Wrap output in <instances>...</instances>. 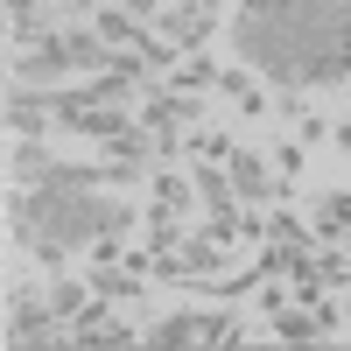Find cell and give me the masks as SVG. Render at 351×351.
<instances>
[{
  "label": "cell",
  "mask_w": 351,
  "mask_h": 351,
  "mask_svg": "<svg viewBox=\"0 0 351 351\" xmlns=\"http://www.w3.org/2000/svg\"><path fill=\"white\" fill-rule=\"evenodd\" d=\"M218 92L232 99V106H239V120H267V92H260V84H253V71H239V64H232V71H218Z\"/></svg>",
  "instance_id": "5b68a950"
},
{
  "label": "cell",
  "mask_w": 351,
  "mask_h": 351,
  "mask_svg": "<svg viewBox=\"0 0 351 351\" xmlns=\"http://www.w3.org/2000/svg\"><path fill=\"white\" fill-rule=\"evenodd\" d=\"M141 344H204V309H169L155 330H141Z\"/></svg>",
  "instance_id": "8992f818"
},
{
  "label": "cell",
  "mask_w": 351,
  "mask_h": 351,
  "mask_svg": "<svg viewBox=\"0 0 351 351\" xmlns=\"http://www.w3.org/2000/svg\"><path fill=\"white\" fill-rule=\"evenodd\" d=\"M267 162H274V176H288V183H295V176L309 169V148H302V141H281V148H274Z\"/></svg>",
  "instance_id": "30bf717a"
},
{
  "label": "cell",
  "mask_w": 351,
  "mask_h": 351,
  "mask_svg": "<svg viewBox=\"0 0 351 351\" xmlns=\"http://www.w3.org/2000/svg\"><path fill=\"white\" fill-rule=\"evenodd\" d=\"M211 21H218L211 0H190V8H155V36H162V43H176V49L190 56V49H204Z\"/></svg>",
  "instance_id": "7a4b0ae2"
},
{
  "label": "cell",
  "mask_w": 351,
  "mask_h": 351,
  "mask_svg": "<svg viewBox=\"0 0 351 351\" xmlns=\"http://www.w3.org/2000/svg\"><path fill=\"white\" fill-rule=\"evenodd\" d=\"M267 330H274V344H324V324L302 309V302H288V309H274L267 316Z\"/></svg>",
  "instance_id": "ba28073f"
},
{
  "label": "cell",
  "mask_w": 351,
  "mask_h": 351,
  "mask_svg": "<svg viewBox=\"0 0 351 351\" xmlns=\"http://www.w3.org/2000/svg\"><path fill=\"white\" fill-rule=\"evenodd\" d=\"M309 232H316V246H344V239H351V190H330V197H316V211H309Z\"/></svg>",
  "instance_id": "3957f363"
},
{
  "label": "cell",
  "mask_w": 351,
  "mask_h": 351,
  "mask_svg": "<svg viewBox=\"0 0 351 351\" xmlns=\"http://www.w3.org/2000/svg\"><path fill=\"white\" fill-rule=\"evenodd\" d=\"M225 176H232V197H239V204H267V197H295V183H288V176H274V162H267V155H253V148H232Z\"/></svg>",
  "instance_id": "6da1fadb"
},
{
  "label": "cell",
  "mask_w": 351,
  "mask_h": 351,
  "mask_svg": "<svg viewBox=\"0 0 351 351\" xmlns=\"http://www.w3.org/2000/svg\"><path fill=\"white\" fill-rule=\"evenodd\" d=\"M148 183H155V204H169V211H183V218H190L197 183H190V176L176 169V162H155V176H148Z\"/></svg>",
  "instance_id": "9c48e42d"
},
{
  "label": "cell",
  "mask_w": 351,
  "mask_h": 351,
  "mask_svg": "<svg viewBox=\"0 0 351 351\" xmlns=\"http://www.w3.org/2000/svg\"><path fill=\"white\" fill-rule=\"evenodd\" d=\"M155 8H190V0H155Z\"/></svg>",
  "instance_id": "7c38bea8"
},
{
  "label": "cell",
  "mask_w": 351,
  "mask_h": 351,
  "mask_svg": "<svg viewBox=\"0 0 351 351\" xmlns=\"http://www.w3.org/2000/svg\"><path fill=\"white\" fill-rule=\"evenodd\" d=\"M211 84H218V56H204V49H190L183 64L169 71V92H183V99H204Z\"/></svg>",
  "instance_id": "52a82bcc"
},
{
  "label": "cell",
  "mask_w": 351,
  "mask_h": 351,
  "mask_svg": "<svg viewBox=\"0 0 351 351\" xmlns=\"http://www.w3.org/2000/svg\"><path fill=\"white\" fill-rule=\"evenodd\" d=\"M84 274H92V288H99L106 302H127V309H134L141 295H148V281H141L127 260H99V267H84Z\"/></svg>",
  "instance_id": "277c9868"
},
{
  "label": "cell",
  "mask_w": 351,
  "mask_h": 351,
  "mask_svg": "<svg viewBox=\"0 0 351 351\" xmlns=\"http://www.w3.org/2000/svg\"><path fill=\"white\" fill-rule=\"evenodd\" d=\"M330 148H337V155H344V162H351V112H344V120H337V127H330Z\"/></svg>",
  "instance_id": "8fae6325"
}]
</instances>
